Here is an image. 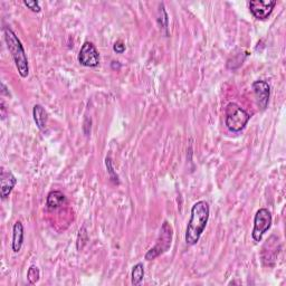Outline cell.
Instances as JSON below:
<instances>
[{"instance_id":"obj_1","label":"cell","mask_w":286,"mask_h":286,"mask_svg":"<svg viewBox=\"0 0 286 286\" xmlns=\"http://www.w3.org/2000/svg\"><path fill=\"white\" fill-rule=\"evenodd\" d=\"M210 215V208L207 201L196 202L191 208V216L188 222L185 240L187 245H196L200 240Z\"/></svg>"},{"instance_id":"obj_2","label":"cell","mask_w":286,"mask_h":286,"mask_svg":"<svg viewBox=\"0 0 286 286\" xmlns=\"http://www.w3.org/2000/svg\"><path fill=\"white\" fill-rule=\"evenodd\" d=\"M3 36H5V42L8 47V50L11 54V56L14 58L15 65L18 69L19 75L22 78L28 76L29 74V66H28V58L26 56L25 49H23V46L22 42L19 41L13 30L8 27L3 28Z\"/></svg>"},{"instance_id":"obj_3","label":"cell","mask_w":286,"mask_h":286,"mask_svg":"<svg viewBox=\"0 0 286 286\" xmlns=\"http://www.w3.org/2000/svg\"><path fill=\"white\" fill-rule=\"evenodd\" d=\"M225 114L226 127L232 132H241L242 130H244V128L250 119L249 113L246 112L244 109H242L236 103H229L227 105Z\"/></svg>"},{"instance_id":"obj_4","label":"cell","mask_w":286,"mask_h":286,"mask_svg":"<svg viewBox=\"0 0 286 286\" xmlns=\"http://www.w3.org/2000/svg\"><path fill=\"white\" fill-rule=\"evenodd\" d=\"M172 242V227L168 221H164L160 230V235L156 240V242L154 247H152L149 252L146 254V260L152 261L161 254L166 253L168 249L170 248Z\"/></svg>"},{"instance_id":"obj_5","label":"cell","mask_w":286,"mask_h":286,"mask_svg":"<svg viewBox=\"0 0 286 286\" xmlns=\"http://www.w3.org/2000/svg\"><path fill=\"white\" fill-rule=\"evenodd\" d=\"M272 226V215L268 209L261 208L257 211L254 218V228L252 232L253 240L260 242L263 238L264 234L271 228Z\"/></svg>"},{"instance_id":"obj_6","label":"cell","mask_w":286,"mask_h":286,"mask_svg":"<svg viewBox=\"0 0 286 286\" xmlns=\"http://www.w3.org/2000/svg\"><path fill=\"white\" fill-rule=\"evenodd\" d=\"M78 62L86 67H96L100 64V54L91 42H85L78 54Z\"/></svg>"},{"instance_id":"obj_7","label":"cell","mask_w":286,"mask_h":286,"mask_svg":"<svg viewBox=\"0 0 286 286\" xmlns=\"http://www.w3.org/2000/svg\"><path fill=\"white\" fill-rule=\"evenodd\" d=\"M276 6V0H252L249 2V9L253 16L260 21L268 18Z\"/></svg>"},{"instance_id":"obj_8","label":"cell","mask_w":286,"mask_h":286,"mask_svg":"<svg viewBox=\"0 0 286 286\" xmlns=\"http://www.w3.org/2000/svg\"><path fill=\"white\" fill-rule=\"evenodd\" d=\"M254 95H255L256 103L262 111L267 108L271 95V86L265 81H255L252 85Z\"/></svg>"},{"instance_id":"obj_9","label":"cell","mask_w":286,"mask_h":286,"mask_svg":"<svg viewBox=\"0 0 286 286\" xmlns=\"http://www.w3.org/2000/svg\"><path fill=\"white\" fill-rule=\"evenodd\" d=\"M17 183V179L10 171H1V177H0V195L2 199H6L11 194L14 187Z\"/></svg>"},{"instance_id":"obj_10","label":"cell","mask_w":286,"mask_h":286,"mask_svg":"<svg viewBox=\"0 0 286 286\" xmlns=\"http://www.w3.org/2000/svg\"><path fill=\"white\" fill-rule=\"evenodd\" d=\"M23 242V226L21 221H17L14 225L13 229V242L11 247L15 253H19L22 247Z\"/></svg>"},{"instance_id":"obj_11","label":"cell","mask_w":286,"mask_h":286,"mask_svg":"<svg viewBox=\"0 0 286 286\" xmlns=\"http://www.w3.org/2000/svg\"><path fill=\"white\" fill-rule=\"evenodd\" d=\"M33 115L37 128L41 131H44L47 127V120H48V115H47L46 110L43 108L41 104H36L33 109Z\"/></svg>"},{"instance_id":"obj_12","label":"cell","mask_w":286,"mask_h":286,"mask_svg":"<svg viewBox=\"0 0 286 286\" xmlns=\"http://www.w3.org/2000/svg\"><path fill=\"white\" fill-rule=\"evenodd\" d=\"M65 201H66V197L64 196V194H63L62 191L54 190V191H50L48 196H47L46 203L48 208L55 209L62 206Z\"/></svg>"},{"instance_id":"obj_13","label":"cell","mask_w":286,"mask_h":286,"mask_svg":"<svg viewBox=\"0 0 286 286\" xmlns=\"http://www.w3.org/2000/svg\"><path fill=\"white\" fill-rule=\"evenodd\" d=\"M131 277H132L133 285L141 284V282L143 281V277H144V266L142 263H138L136 265L133 266Z\"/></svg>"},{"instance_id":"obj_14","label":"cell","mask_w":286,"mask_h":286,"mask_svg":"<svg viewBox=\"0 0 286 286\" xmlns=\"http://www.w3.org/2000/svg\"><path fill=\"white\" fill-rule=\"evenodd\" d=\"M159 25L161 28L164 30V34H166V36H168V22H169V18H168V14L166 9H164V5L161 3L160 5V9H159Z\"/></svg>"},{"instance_id":"obj_15","label":"cell","mask_w":286,"mask_h":286,"mask_svg":"<svg viewBox=\"0 0 286 286\" xmlns=\"http://www.w3.org/2000/svg\"><path fill=\"white\" fill-rule=\"evenodd\" d=\"M39 276H41V273H39V269L37 266L31 265L28 268V272H27V280H28L29 284L31 285L36 284L39 281Z\"/></svg>"},{"instance_id":"obj_16","label":"cell","mask_w":286,"mask_h":286,"mask_svg":"<svg viewBox=\"0 0 286 286\" xmlns=\"http://www.w3.org/2000/svg\"><path fill=\"white\" fill-rule=\"evenodd\" d=\"M86 242H88V232H86V228L85 226L82 227L80 229V233H78V237H77V242H76V246H77V249L78 250H82L84 248V246L86 245Z\"/></svg>"},{"instance_id":"obj_17","label":"cell","mask_w":286,"mask_h":286,"mask_svg":"<svg viewBox=\"0 0 286 286\" xmlns=\"http://www.w3.org/2000/svg\"><path fill=\"white\" fill-rule=\"evenodd\" d=\"M105 164H107V168H108V172L110 175V178H111V180L113 182L115 183H119V177H117V175L115 174L114 171V168H113V163H112V160L110 156H108L107 159H105Z\"/></svg>"},{"instance_id":"obj_18","label":"cell","mask_w":286,"mask_h":286,"mask_svg":"<svg viewBox=\"0 0 286 286\" xmlns=\"http://www.w3.org/2000/svg\"><path fill=\"white\" fill-rule=\"evenodd\" d=\"M26 7H28L30 10H33L34 13H39L41 11V6H39V2L34 0V1H23Z\"/></svg>"},{"instance_id":"obj_19","label":"cell","mask_w":286,"mask_h":286,"mask_svg":"<svg viewBox=\"0 0 286 286\" xmlns=\"http://www.w3.org/2000/svg\"><path fill=\"white\" fill-rule=\"evenodd\" d=\"M113 50L117 54H122L125 50V45L122 42H116L114 45H113Z\"/></svg>"},{"instance_id":"obj_20","label":"cell","mask_w":286,"mask_h":286,"mask_svg":"<svg viewBox=\"0 0 286 286\" xmlns=\"http://www.w3.org/2000/svg\"><path fill=\"white\" fill-rule=\"evenodd\" d=\"M0 107H1V119L5 120L7 114H6V108H5V104H3V102H1Z\"/></svg>"}]
</instances>
